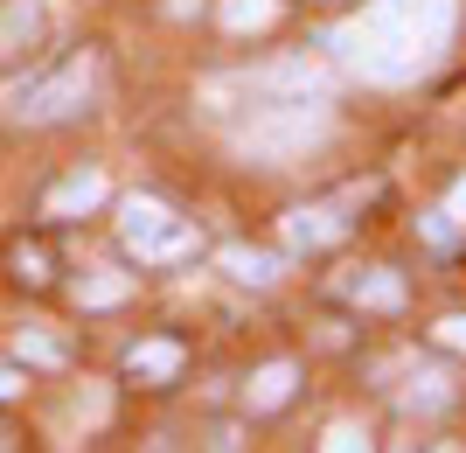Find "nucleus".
Here are the masks:
<instances>
[{"label": "nucleus", "mask_w": 466, "mask_h": 453, "mask_svg": "<svg viewBox=\"0 0 466 453\" xmlns=\"http://www.w3.org/2000/svg\"><path fill=\"white\" fill-rule=\"evenodd\" d=\"M334 42H341L370 77H390V84L418 77L452 42V0H370V15L349 21Z\"/></svg>", "instance_id": "obj_1"}, {"label": "nucleus", "mask_w": 466, "mask_h": 453, "mask_svg": "<svg viewBox=\"0 0 466 453\" xmlns=\"http://www.w3.org/2000/svg\"><path fill=\"white\" fill-rule=\"evenodd\" d=\"M91 84H97V63L70 57V63H56V70L28 77V84H7L0 105H7L15 126H56V118H77L84 105H91Z\"/></svg>", "instance_id": "obj_2"}, {"label": "nucleus", "mask_w": 466, "mask_h": 453, "mask_svg": "<svg viewBox=\"0 0 466 453\" xmlns=\"http://www.w3.org/2000/svg\"><path fill=\"white\" fill-rule=\"evenodd\" d=\"M118 244L139 258V265H181V258L202 252V237H195L188 217H175L160 196H133L118 210Z\"/></svg>", "instance_id": "obj_3"}, {"label": "nucleus", "mask_w": 466, "mask_h": 453, "mask_svg": "<svg viewBox=\"0 0 466 453\" xmlns=\"http://www.w3.org/2000/svg\"><path fill=\"white\" fill-rule=\"evenodd\" d=\"M349 210H362V189H349V196H328V202H299L279 231H286L292 252H328V244H341V237L355 231Z\"/></svg>", "instance_id": "obj_4"}, {"label": "nucleus", "mask_w": 466, "mask_h": 453, "mask_svg": "<svg viewBox=\"0 0 466 453\" xmlns=\"http://www.w3.org/2000/svg\"><path fill=\"white\" fill-rule=\"evenodd\" d=\"M320 126H328V118L313 112V105H265V112L251 118L244 147H251V154H265V160H279V154L313 147V139H320Z\"/></svg>", "instance_id": "obj_5"}, {"label": "nucleus", "mask_w": 466, "mask_h": 453, "mask_svg": "<svg viewBox=\"0 0 466 453\" xmlns=\"http://www.w3.org/2000/svg\"><path fill=\"white\" fill-rule=\"evenodd\" d=\"M181 363H188V349H181L175 335H147V342H133V349H126V376H133V384H147V391L175 384Z\"/></svg>", "instance_id": "obj_6"}, {"label": "nucleus", "mask_w": 466, "mask_h": 453, "mask_svg": "<svg viewBox=\"0 0 466 453\" xmlns=\"http://www.w3.org/2000/svg\"><path fill=\"white\" fill-rule=\"evenodd\" d=\"M341 300L362 307V314H397L404 307V279L390 273V265H362V273L341 279Z\"/></svg>", "instance_id": "obj_7"}, {"label": "nucleus", "mask_w": 466, "mask_h": 453, "mask_svg": "<svg viewBox=\"0 0 466 453\" xmlns=\"http://www.w3.org/2000/svg\"><path fill=\"white\" fill-rule=\"evenodd\" d=\"M97 202H105V175H97V168H77V175H63L56 189L42 196V217L70 223V217H91Z\"/></svg>", "instance_id": "obj_8"}, {"label": "nucleus", "mask_w": 466, "mask_h": 453, "mask_svg": "<svg viewBox=\"0 0 466 453\" xmlns=\"http://www.w3.org/2000/svg\"><path fill=\"white\" fill-rule=\"evenodd\" d=\"M292 384H299V370H292V363H265V370L244 384V405H251V412H279V405L292 397Z\"/></svg>", "instance_id": "obj_9"}, {"label": "nucleus", "mask_w": 466, "mask_h": 453, "mask_svg": "<svg viewBox=\"0 0 466 453\" xmlns=\"http://www.w3.org/2000/svg\"><path fill=\"white\" fill-rule=\"evenodd\" d=\"M425 237H431V244H466V175L452 181V196L425 217Z\"/></svg>", "instance_id": "obj_10"}, {"label": "nucleus", "mask_w": 466, "mask_h": 453, "mask_svg": "<svg viewBox=\"0 0 466 453\" xmlns=\"http://www.w3.org/2000/svg\"><path fill=\"white\" fill-rule=\"evenodd\" d=\"M397 405H404V412H446L452 405V376L446 370H418L404 384V397H397Z\"/></svg>", "instance_id": "obj_11"}, {"label": "nucleus", "mask_w": 466, "mask_h": 453, "mask_svg": "<svg viewBox=\"0 0 466 453\" xmlns=\"http://www.w3.org/2000/svg\"><path fill=\"white\" fill-rule=\"evenodd\" d=\"M126 293H133V279H126V273H84L77 286H70L77 307H118Z\"/></svg>", "instance_id": "obj_12"}, {"label": "nucleus", "mask_w": 466, "mask_h": 453, "mask_svg": "<svg viewBox=\"0 0 466 453\" xmlns=\"http://www.w3.org/2000/svg\"><path fill=\"white\" fill-rule=\"evenodd\" d=\"M216 15H223L230 36H258V28H272V21H279V0H223Z\"/></svg>", "instance_id": "obj_13"}, {"label": "nucleus", "mask_w": 466, "mask_h": 453, "mask_svg": "<svg viewBox=\"0 0 466 453\" xmlns=\"http://www.w3.org/2000/svg\"><path fill=\"white\" fill-rule=\"evenodd\" d=\"M223 273L244 279V286H272V279H279V258L272 252H244V244H237V252H223Z\"/></svg>", "instance_id": "obj_14"}, {"label": "nucleus", "mask_w": 466, "mask_h": 453, "mask_svg": "<svg viewBox=\"0 0 466 453\" xmlns=\"http://www.w3.org/2000/svg\"><path fill=\"white\" fill-rule=\"evenodd\" d=\"M15 279L21 286H49V252H42V244H21L15 252Z\"/></svg>", "instance_id": "obj_15"}, {"label": "nucleus", "mask_w": 466, "mask_h": 453, "mask_svg": "<svg viewBox=\"0 0 466 453\" xmlns=\"http://www.w3.org/2000/svg\"><path fill=\"white\" fill-rule=\"evenodd\" d=\"M15 349H21V363H35V370H56V363H63V349L49 335H21Z\"/></svg>", "instance_id": "obj_16"}, {"label": "nucleus", "mask_w": 466, "mask_h": 453, "mask_svg": "<svg viewBox=\"0 0 466 453\" xmlns=\"http://www.w3.org/2000/svg\"><path fill=\"white\" fill-rule=\"evenodd\" d=\"M320 447H328V453H355V447H370V433H362V426H349V418H334L328 433H320Z\"/></svg>", "instance_id": "obj_17"}, {"label": "nucleus", "mask_w": 466, "mask_h": 453, "mask_svg": "<svg viewBox=\"0 0 466 453\" xmlns=\"http://www.w3.org/2000/svg\"><path fill=\"white\" fill-rule=\"evenodd\" d=\"M431 335L446 342V349H460V355H466V314H446L439 328H431Z\"/></svg>", "instance_id": "obj_18"}, {"label": "nucleus", "mask_w": 466, "mask_h": 453, "mask_svg": "<svg viewBox=\"0 0 466 453\" xmlns=\"http://www.w3.org/2000/svg\"><path fill=\"white\" fill-rule=\"evenodd\" d=\"M28 384H21V370H0V397H21Z\"/></svg>", "instance_id": "obj_19"}]
</instances>
